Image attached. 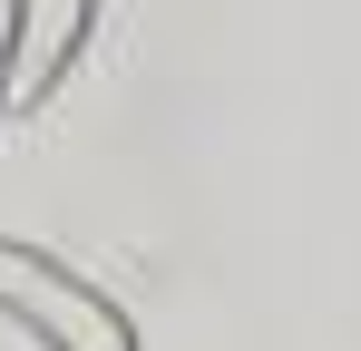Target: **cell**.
Masks as SVG:
<instances>
[{"instance_id": "obj_1", "label": "cell", "mask_w": 361, "mask_h": 351, "mask_svg": "<svg viewBox=\"0 0 361 351\" xmlns=\"http://www.w3.org/2000/svg\"><path fill=\"white\" fill-rule=\"evenodd\" d=\"M0 322H20L39 351H137L127 302H108L88 273H68L59 254L20 234H0Z\"/></svg>"}, {"instance_id": "obj_2", "label": "cell", "mask_w": 361, "mask_h": 351, "mask_svg": "<svg viewBox=\"0 0 361 351\" xmlns=\"http://www.w3.org/2000/svg\"><path fill=\"white\" fill-rule=\"evenodd\" d=\"M88 30H98V0H10L0 20V117H39L68 88V68L88 58Z\"/></svg>"}]
</instances>
